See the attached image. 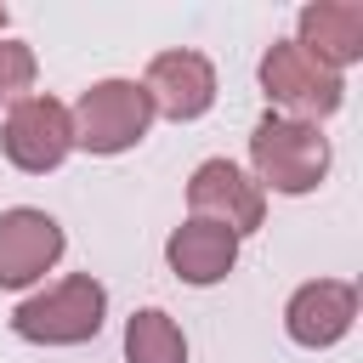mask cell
<instances>
[{
  "mask_svg": "<svg viewBox=\"0 0 363 363\" xmlns=\"http://www.w3.org/2000/svg\"><path fill=\"white\" fill-rule=\"evenodd\" d=\"M250 159H255V187L272 193H312L329 170V142L318 125L289 119V113H261L250 130Z\"/></svg>",
  "mask_w": 363,
  "mask_h": 363,
  "instance_id": "1",
  "label": "cell"
},
{
  "mask_svg": "<svg viewBox=\"0 0 363 363\" xmlns=\"http://www.w3.org/2000/svg\"><path fill=\"white\" fill-rule=\"evenodd\" d=\"M102 318H108V289L91 272H74V278L51 284L45 295H28L11 312V329L34 346H79L102 329Z\"/></svg>",
  "mask_w": 363,
  "mask_h": 363,
  "instance_id": "2",
  "label": "cell"
},
{
  "mask_svg": "<svg viewBox=\"0 0 363 363\" xmlns=\"http://www.w3.org/2000/svg\"><path fill=\"white\" fill-rule=\"evenodd\" d=\"M147 125H153V102L136 79H96L91 91H79L68 113L74 147L85 153H125L147 136Z\"/></svg>",
  "mask_w": 363,
  "mask_h": 363,
  "instance_id": "3",
  "label": "cell"
},
{
  "mask_svg": "<svg viewBox=\"0 0 363 363\" xmlns=\"http://www.w3.org/2000/svg\"><path fill=\"white\" fill-rule=\"evenodd\" d=\"M261 85H267V96L278 102V108H289V119H329L335 108H340V74L335 68H323L306 45H295V40H278L267 57H261Z\"/></svg>",
  "mask_w": 363,
  "mask_h": 363,
  "instance_id": "4",
  "label": "cell"
},
{
  "mask_svg": "<svg viewBox=\"0 0 363 363\" xmlns=\"http://www.w3.org/2000/svg\"><path fill=\"white\" fill-rule=\"evenodd\" d=\"M187 204H193L199 221H216V227H227L233 238L255 233L261 216H267V193H261L255 176H244L233 159H204V164L193 170V182H187Z\"/></svg>",
  "mask_w": 363,
  "mask_h": 363,
  "instance_id": "5",
  "label": "cell"
},
{
  "mask_svg": "<svg viewBox=\"0 0 363 363\" xmlns=\"http://www.w3.org/2000/svg\"><path fill=\"white\" fill-rule=\"evenodd\" d=\"M6 159L28 176H45L68 159L74 147V130H68V108L51 102V96H23L11 113H6Z\"/></svg>",
  "mask_w": 363,
  "mask_h": 363,
  "instance_id": "6",
  "label": "cell"
},
{
  "mask_svg": "<svg viewBox=\"0 0 363 363\" xmlns=\"http://www.w3.org/2000/svg\"><path fill=\"white\" fill-rule=\"evenodd\" d=\"M142 91L153 102V113L164 119H199L216 102V68L199 51H159L142 74Z\"/></svg>",
  "mask_w": 363,
  "mask_h": 363,
  "instance_id": "7",
  "label": "cell"
},
{
  "mask_svg": "<svg viewBox=\"0 0 363 363\" xmlns=\"http://www.w3.org/2000/svg\"><path fill=\"white\" fill-rule=\"evenodd\" d=\"M62 255V227L45 210H6L0 216V289H23L51 272Z\"/></svg>",
  "mask_w": 363,
  "mask_h": 363,
  "instance_id": "8",
  "label": "cell"
},
{
  "mask_svg": "<svg viewBox=\"0 0 363 363\" xmlns=\"http://www.w3.org/2000/svg\"><path fill=\"white\" fill-rule=\"evenodd\" d=\"M357 318V289L340 284V278H318V284H301L284 306V329L295 346H335Z\"/></svg>",
  "mask_w": 363,
  "mask_h": 363,
  "instance_id": "9",
  "label": "cell"
},
{
  "mask_svg": "<svg viewBox=\"0 0 363 363\" xmlns=\"http://www.w3.org/2000/svg\"><path fill=\"white\" fill-rule=\"evenodd\" d=\"M164 261H170V272L182 278V284H221L227 272H233V261H238V238L227 233V227H216V221H182L176 233H170V244H164Z\"/></svg>",
  "mask_w": 363,
  "mask_h": 363,
  "instance_id": "10",
  "label": "cell"
},
{
  "mask_svg": "<svg viewBox=\"0 0 363 363\" xmlns=\"http://www.w3.org/2000/svg\"><path fill=\"white\" fill-rule=\"evenodd\" d=\"M295 45H306L323 68L340 74L346 62L363 57V6L357 0H318V6H306Z\"/></svg>",
  "mask_w": 363,
  "mask_h": 363,
  "instance_id": "11",
  "label": "cell"
},
{
  "mask_svg": "<svg viewBox=\"0 0 363 363\" xmlns=\"http://www.w3.org/2000/svg\"><path fill=\"white\" fill-rule=\"evenodd\" d=\"M125 363H187V340L176 329V318L159 306H142L125 323Z\"/></svg>",
  "mask_w": 363,
  "mask_h": 363,
  "instance_id": "12",
  "label": "cell"
},
{
  "mask_svg": "<svg viewBox=\"0 0 363 363\" xmlns=\"http://www.w3.org/2000/svg\"><path fill=\"white\" fill-rule=\"evenodd\" d=\"M34 85V51L23 40H0V102H17Z\"/></svg>",
  "mask_w": 363,
  "mask_h": 363,
  "instance_id": "13",
  "label": "cell"
},
{
  "mask_svg": "<svg viewBox=\"0 0 363 363\" xmlns=\"http://www.w3.org/2000/svg\"><path fill=\"white\" fill-rule=\"evenodd\" d=\"M0 28H6V6H0Z\"/></svg>",
  "mask_w": 363,
  "mask_h": 363,
  "instance_id": "14",
  "label": "cell"
}]
</instances>
